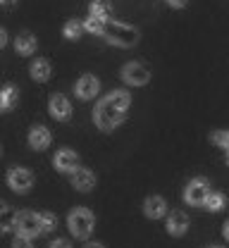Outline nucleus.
Segmentation results:
<instances>
[{"label": "nucleus", "mask_w": 229, "mask_h": 248, "mask_svg": "<svg viewBox=\"0 0 229 248\" xmlns=\"http://www.w3.org/2000/svg\"><path fill=\"white\" fill-rule=\"evenodd\" d=\"M129 110V93L127 91H112L107 93L93 112V120L98 124V129L103 131H112L117 124H122V120L127 117Z\"/></svg>", "instance_id": "1"}, {"label": "nucleus", "mask_w": 229, "mask_h": 248, "mask_svg": "<svg viewBox=\"0 0 229 248\" xmlns=\"http://www.w3.org/2000/svg\"><path fill=\"white\" fill-rule=\"evenodd\" d=\"M93 224H96V217H93V213L89 208H74L67 215V227H69V232L76 239H86L93 232Z\"/></svg>", "instance_id": "2"}, {"label": "nucleus", "mask_w": 229, "mask_h": 248, "mask_svg": "<svg viewBox=\"0 0 229 248\" xmlns=\"http://www.w3.org/2000/svg\"><path fill=\"white\" fill-rule=\"evenodd\" d=\"M103 36H105L110 43L120 46V48H131V46L138 41V29H134L129 24H122V22H107Z\"/></svg>", "instance_id": "3"}, {"label": "nucleus", "mask_w": 229, "mask_h": 248, "mask_svg": "<svg viewBox=\"0 0 229 248\" xmlns=\"http://www.w3.org/2000/svg\"><path fill=\"white\" fill-rule=\"evenodd\" d=\"M208 196H210V184L205 182V179H194V182H189L186 188H184V203H189V205H205V201H208Z\"/></svg>", "instance_id": "4"}, {"label": "nucleus", "mask_w": 229, "mask_h": 248, "mask_svg": "<svg viewBox=\"0 0 229 248\" xmlns=\"http://www.w3.org/2000/svg\"><path fill=\"white\" fill-rule=\"evenodd\" d=\"M17 234H24V236H36V234H43L41 229V215H36L31 210H22L17 213V224H15Z\"/></svg>", "instance_id": "5"}, {"label": "nucleus", "mask_w": 229, "mask_h": 248, "mask_svg": "<svg viewBox=\"0 0 229 248\" xmlns=\"http://www.w3.org/2000/svg\"><path fill=\"white\" fill-rule=\"evenodd\" d=\"M122 79L129 84V86H146L151 81V72L148 67H143L141 62H129L122 67Z\"/></svg>", "instance_id": "6"}, {"label": "nucleus", "mask_w": 229, "mask_h": 248, "mask_svg": "<svg viewBox=\"0 0 229 248\" xmlns=\"http://www.w3.org/2000/svg\"><path fill=\"white\" fill-rule=\"evenodd\" d=\"M7 184L17 193H27V191H31L33 186V174L29 170H24V167H12L7 172Z\"/></svg>", "instance_id": "7"}, {"label": "nucleus", "mask_w": 229, "mask_h": 248, "mask_svg": "<svg viewBox=\"0 0 229 248\" xmlns=\"http://www.w3.org/2000/svg\"><path fill=\"white\" fill-rule=\"evenodd\" d=\"M48 110L55 120H69L72 117V105H69V98L62 95V93H53L50 100H48Z\"/></svg>", "instance_id": "8"}, {"label": "nucleus", "mask_w": 229, "mask_h": 248, "mask_svg": "<svg viewBox=\"0 0 229 248\" xmlns=\"http://www.w3.org/2000/svg\"><path fill=\"white\" fill-rule=\"evenodd\" d=\"M53 165H55L58 172H76L79 170V155L74 151H69V148H62V151L55 153Z\"/></svg>", "instance_id": "9"}, {"label": "nucleus", "mask_w": 229, "mask_h": 248, "mask_svg": "<svg viewBox=\"0 0 229 248\" xmlns=\"http://www.w3.org/2000/svg\"><path fill=\"white\" fill-rule=\"evenodd\" d=\"M74 91L79 98H84V100H91V98H96L100 91V81L93 77V74H84L79 81H76V86H74Z\"/></svg>", "instance_id": "10"}, {"label": "nucleus", "mask_w": 229, "mask_h": 248, "mask_svg": "<svg viewBox=\"0 0 229 248\" xmlns=\"http://www.w3.org/2000/svg\"><path fill=\"white\" fill-rule=\"evenodd\" d=\"M72 186H74L76 191H81V193H89V191L96 186V174H93L91 170L79 167L76 172H72Z\"/></svg>", "instance_id": "11"}, {"label": "nucleus", "mask_w": 229, "mask_h": 248, "mask_svg": "<svg viewBox=\"0 0 229 248\" xmlns=\"http://www.w3.org/2000/svg\"><path fill=\"white\" fill-rule=\"evenodd\" d=\"M186 229H189V215L184 210H172L167 217V232L174 236H182Z\"/></svg>", "instance_id": "12"}, {"label": "nucleus", "mask_w": 229, "mask_h": 248, "mask_svg": "<svg viewBox=\"0 0 229 248\" xmlns=\"http://www.w3.org/2000/svg\"><path fill=\"white\" fill-rule=\"evenodd\" d=\"M29 146L33 151H46L50 146V131L46 126H33L29 131Z\"/></svg>", "instance_id": "13"}, {"label": "nucleus", "mask_w": 229, "mask_h": 248, "mask_svg": "<svg viewBox=\"0 0 229 248\" xmlns=\"http://www.w3.org/2000/svg\"><path fill=\"white\" fill-rule=\"evenodd\" d=\"M143 213H146V217H151V219H160V217L167 213V203H165V198H160V196H151V198H146V203H143Z\"/></svg>", "instance_id": "14"}, {"label": "nucleus", "mask_w": 229, "mask_h": 248, "mask_svg": "<svg viewBox=\"0 0 229 248\" xmlns=\"http://www.w3.org/2000/svg\"><path fill=\"white\" fill-rule=\"evenodd\" d=\"M31 79L33 81H48L50 79V74H53V67H50V62L43 60V58H38V60L31 62Z\"/></svg>", "instance_id": "15"}, {"label": "nucleus", "mask_w": 229, "mask_h": 248, "mask_svg": "<svg viewBox=\"0 0 229 248\" xmlns=\"http://www.w3.org/2000/svg\"><path fill=\"white\" fill-rule=\"evenodd\" d=\"M15 50L19 55H31L33 50H36V38H33L31 33H19L15 38Z\"/></svg>", "instance_id": "16"}, {"label": "nucleus", "mask_w": 229, "mask_h": 248, "mask_svg": "<svg viewBox=\"0 0 229 248\" xmlns=\"http://www.w3.org/2000/svg\"><path fill=\"white\" fill-rule=\"evenodd\" d=\"M15 224H17V213L12 210V208H2L0 210V234H5V232H10V229H15Z\"/></svg>", "instance_id": "17"}, {"label": "nucleus", "mask_w": 229, "mask_h": 248, "mask_svg": "<svg viewBox=\"0 0 229 248\" xmlns=\"http://www.w3.org/2000/svg\"><path fill=\"white\" fill-rule=\"evenodd\" d=\"M84 27H86L89 33L103 36V33H105V27H107V19H105V17H96V15H89V19L84 22Z\"/></svg>", "instance_id": "18"}, {"label": "nucleus", "mask_w": 229, "mask_h": 248, "mask_svg": "<svg viewBox=\"0 0 229 248\" xmlns=\"http://www.w3.org/2000/svg\"><path fill=\"white\" fill-rule=\"evenodd\" d=\"M62 31H65L67 38H72V41H74V38H79V36L86 31V27H84V22H79V19H69Z\"/></svg>", "instance_id": "19"}, {"label": "nucleus", "mask_w": 229, "mask_h": 248, "mask_svg": "<svg viewBox=\"0 0 229 248\" xmlns=\"http://www.w3.org/2000/svg\"><path fill=\"white\" fill-rule=\"evenodd\" d=\"M225 203H227L225 193H210L208 201H205V208H208V210H222Z\"/></svg>", "instance_id": "20"}, {"label": "nucleus", "mask_w": 229, "mask_h": 248, "mask_svg": "<svg viewBox=\"0 0 229 248\" xmlns=\"http://www.w3.org/2000/svg\"><path fill=\"white\" fill-rule=\"evenodd\" d=\"M91 15H96V17H110V2L107 0H93L91 2Z\"/></svg>", "instance_id": "21"}, {"label": "nucleus", "mask_w": 229, "mask_h": 248, "mask_svg": "<svg viewBox=\"0 0 229 248\" xmlns=\"http://www.w3.org/2000/svg\"><path fill=\"white\" fill-rule=\"evenodd\" d=\"M38 215H41V229H43V234H48V232H53L58 227V217L53 215V213H38Z\"/></svg>", "instance_id": "22"}, {"label": "nucleus", "mask_w": 229, "mask_h": 248, "mask_svg": "<svg viewBox=\"0 0 229 248\" xmlns=\"http://www.w3.org/2000/svg\"><path fill=\"white\" fill-rule=\"evenodd\" d=\"M210 141L215 143V146H220V148H225V151H229V131H215L213 136H210Z\"/></svg>", "instance_id": "23"}, {"label": "nucleus", "mask_w": 229, "mask_h": 248, "mask_svg": "<svg viewBox=\"0 0 229 248\" xmlns=\"http://www.w3.org/2000/svg\"><path fill=\"white\" fill-rule=\"evenodd\" d=\"M2 95H5L7 108H12V105L17 103V89H15V86H5V89H2Z\"/></svg>", "instance_id": "24"}, {"label": "nucleus", "mask_w": 229, "mask_h": 248, "mask_svg": "<svg viewBox=\"0 0 229 248\" xmlns=\"http://www.w3.org/2000/svg\"><path fill=\"white\" fill-rule=\"evenodd\" d=\"M12 248H33V246H31V241H29V236L17 234V239L12 241Z\"/></svg>", "instance_id": "25"}, {"label": "nucleus", "mask_w": 229, "mask_h": 248, "mask_svg": "<svg viewBox=\"0 0 229 248\" xmlns=\"http://www.w3.org/2000/svg\"><path fill=\"white\" fill-rule=\"evenodd\" d=\"M50 248H72V244H69L67 239H55V241L50 244Z\"/></svg>", "instance_id": "26"}, {"label": "nucleus", "mask_w": 229, "mask_h": 248, "mask_svg": "<svg viewBox=\"0 0 229 248\" xmlns=\"http://www.w3.org/2000/svg\"><path fill=\"white\" fill-rule=\"evenodd\" d=\"M167 2H169L172 7H184V5H186L189 0H167Z\"/></svg>", "instance_id": "27"}, {"label": "nucleus", "mask_w": 229, "mask_h": 248, "mask_svg": "<svg viewBox=\"0 0 229 248\" xmlns=\"http://www.w3.org/2000/svg\"><path fill=\"white\" fill-rule=\"evenodd\" d=\"M5 43H7V33L5 29H0V48H5Z\"/></svg>", "instance_id": "28"}, {"label": "nucleus", "mask_w": 229, "mask_h": 248, "mask_svg": "<svg viewBox=\"0 0 229 248\" xmlns=\"http://www.w3.org/2000/svg\"><path fill=\"white\" fill-rule=\"evenodd\" d=\"M2 110H10V108H7V103H5V95H2V91H0V112H2Z\"/></svg>", "instance_id": "29"}, {"label": "nucleus", "mask_w": 229, "mask_h": 248, "mask_svg": "<svg viewBox=\"0 0 229 248\" xmlns=\"http://www.w3.org/2000/svg\"><path fill=\"white\" fill-rule=\"evenodd\" d=\"M222 234H225V239L229 241V219L225 222V227H222Z\"/></svg>", "instance_id": "30"}, {"label": "nucleus", "mask_w": 229, "mask_h": 248, "mask_svg": "<svg viewBox=\"0 0 229 248\" xmlns=\"http://www.w3.org/2000/svg\"><path fill=\"white\" fill-rule=\"evenodd\" d=\"M84 248H105V246H103V244H96V241H91V244H86Z\"/></svg>", "instance_id": "31"}, {"label": "nucleus", "mask_w": 229, "mask_h": 248, "mask_svg": "<svg viewBox=\"0 0 229 248\" xmlns=\"http://www.w3.org/2000/svg\"><path fill=\"white\" fill-rule=\"evenodd\" d=\"M2 2H5V5H12V2H15V0H2Z\"/></svg>", "instance_id": "32"}, {"label": "nucleus", "mask_w": 229, "mask_h": 248, "mask_svg": "<svg viewBox=\"0 0 229 248\" xmlns=\"http://www.w3.org/2000/svg\"><path fill=\"white\" fill-rule=\"evenodd\" d=\"M2 208H5V203H0V210H2Z\"/></svg>", "instance_id": "33"}, {"label": "nucleus", "mask_w": 229, "mask_h": 248, "mask_svg": "<svg viewBox=\"0 0 229 248\" xmlns=\"http://www.w3.org/2000/svg\"><path fill=\"white\" fill-rule=\"evenodd\" d=\"M227 165H229V151H227Z\"/></svg>", "instance_id": "34"}, {"label": "nucleus", "mask_w": 229, "mask_h": 248, "mask_svg": "<svg viewBox=\"0 0 229 248\" xmlns=\"http://www.w3.org/2000/svg\"><path fill=\"white\" fill-rule=\"evenodd\" d=\"M0 2H2V0H0Z\"/></svg>", "instance_id": "35"}]
</instances>
